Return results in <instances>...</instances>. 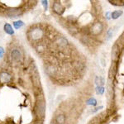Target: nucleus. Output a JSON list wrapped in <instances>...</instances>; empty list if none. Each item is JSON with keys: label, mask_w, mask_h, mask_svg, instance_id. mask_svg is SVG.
<instances>
[{"label": "nucleus", "mask_w": 124, "mask_h": 124, "mask_svg": "<svg viewBox=\"0 0 124 124\" xmlns=\"http://www.w3.org/2000/svg\"><path fill=\"white\" fill-rule=\"evenodd\" d=\"M46 113V103L43 99H40L37 102L36 106V113L39 117H43Z\"/></svg>", "instance_id": "1"}, {"label": "nucleus", "mask_w": 124, "mask_h": 124, "mask_svg": "<svg viewBox=\"0 0 124 124\" xmlns=\"http://www.w3.org/2000/svg\"><path fill=\"white\" fill-rule=\"evenodd\" d=\"M43 30L41 28H39V27H37V28H34L28 32L29 37H31V39L34 40V41H37V40H39L40 38H41L43 36Z\"/></svg>", "instance_id": "2"}, {"label": "nucleus", "mask_w": 124, "mask_h": 124, "mask_svg": "<svg viewBox=\"0 0 124 124\" xmlns=\"http://www.w3.org/2000/svg\"><path fill=\"white\" fill-rule=\"evenodd\" d=\"M11 58L13 61L18 62L22 60V53L17 49H13L11 51Z\"/></svg>", "instance_id": "3"}, {"label": "nucleus", "mask_w": 124, "mask_h": 124, "mask_svg": "<svg viewBox=\"0 0 124 124\" xmlns=\"http://www.w3.org/2000/svg\"><path fill=\"white\" fill-rule=\"evenodd\" d=\"M11 80V75L7 72H1L0 73V83L6 84Z\"/></svg>", "instance_id": "4"}, {"label": "nucleus", "mask_w": 124, "mask_h": 124, "mask_svg": "<svg viewBox=\"0 0 124 124\" xmlns=\"http://www.w3.org/2000/svg\"><path fill=\"white\" fill-rule=\"evenodd\" d=\"M21 14V10L18 9H10L7 12V16H8L9 17H18Z\"/></svg>", "instance_id": "5"}, {"label": "nucleus", "mask_w": 124, "mask_h": 124, "mask_svg": "<svg viewBox=\"0 0 124 124\" xmlns=\"http://www.w3.org/2000/svg\"><path fill=\"white\" fill-rule=\"evenodd\" d=\"M46 72L48 75H54L56 73V68L53 65H46Z\"/></svg>", "instance_id": "6"}, {"label": "nucleus", "mask_w": 124, "mask_h": 124, "mask_svg": "<svg viewBox=\"0 0 124 124\" xmlns=\"http://www.w3.org/2000/svg\"><path fill=\"white\" fill-rule=\"evenodd\" d=\"M52 8L55 13H56L57 14H61L64 11V8L62 7V5L59 3H55L52 6Z\"/></svg>", "instance_id": "7"}, {"label": "nucleus", "mask_w": 124, "mask_h": 124, "mask_svg": "<svg viewBox=\"0 0 124 124\" xmlns=\"http://www.w3.org/2000/svg\"><path fill=\"white\" fill-rule=\"evenodd\" d=\"M103 29V27H102L101 23H96L95 25H93V27H92V32L93 34H99Z\"/></svg>", "instance_id": "8"}, {"label": "nucleus", "mask_w": 124, "mask_h": 124, "mask_svg": "<svg viewBox=\"0 0 124 124\" xmlns=\"http://www.w3.org/2000/svg\"><path fill=\"white\" fill-rule=\"evenodd\" d=\"M67 43H68L67 40L65 38H64V37H60V38H58L56 40V44L59 46L65 47V46H66Z\"/></svg>", "instance_id": "9"}, {"label": "nucleus", "mask_w": 124, "mask_h": 124, "mask_svg": "<svg viewBox=\"0 0 124 124\" xmlns=\"http://www.w3.org/2000/svg\"><path fill=\"white\" fill-rule=\"evenodd\" d=\"M4 31L7 34H9V35H13L14 33V31H13V27H11V25L8 23H6L4 25Z\"/></svg>", "instance_id": "10"}, {"label": "nucleus", "mask_w": 124, "mask_h": 124, "mask_svg": "<svg viewBox=\"0 0 124 124\" xmlns=\"http://www.w3.org/2000/svg\"><path fill=\"white\" fill-rule=\"evenodd\" d=\"M32 79H33V84L35 86H39L40 85V76L38 75V73H36V74H33V76H32Z\"/></svg>", "instance_id": "11"}, {"label": "nucleus", "mask_w": 124, "mask_h": 124, "mask_svg": "<svg viewBox=\"0 0 124 124\" xmlns=\"http://www.w3.org/2000/svg\"><path fill=\"white\" fill-rule=\"evenodd\" d=\"M94 82L97 86H103L104 85V79H103V77H100V76H96Z\"/></svg>", "instance_id": "12"}, {"label": "nucleus", "mask_w": 124, "mask_h": 124, "mask_svg": "<svg viewBox=\"0 0 124 124\" xmlns=\"http://www.w3.org/2000/svg\"><path fill=\"white\" fill-rule=\"evenodd\" d=\"M55 121H56L57 124H64L65 122V116L63 114H60L58 115L56 117V118H55Z\"/></svg>", "instance_id": "13"}, {"label": "nucleus", "mask_w": 124, "mask_h": 124, "mask_svg": "<svg viewBox=\"0 0 124 124\" xmlns=\"http://www.w3.org/2000/svg\"><path fill=\"white\" fill-rule=\"evenodd\" d=\"M122 14H123V12L122 11H115L111 13V17L113 19H117V18H118Z\"/></svg>", "instance_id": "14"}, {"label": "nucleus", "mask_w": 124, "mask_h": 124, "mask_svg": "<svg viewBox=\"0 0 124 124\" xmlns=\"http://www.w3.org/2000/svg\"><path fill=\"white\" fill-rule=\"evenodd\" d=\"M23 25H24V23H23V22H22V21H16L13 23V26H14V27L16 29H19L20 27H22Z\"/></svg>", "instance_id": "15"}, {"label": "nucleus", "mask_w": 124, "mask_h": 124, "mask_svg": "<svg viewBox=\"0 0 124 124\" xmlns=\"http://www.w3.org/2000/svg\"><path fill=\"white\" fill-rule=\"evenodd\" d=\"M104 92V88L103 86H97L96 87V93L97 94H103Z\"/></svg>", "instance_id": "16"}, {"label": "nucleus", "mask_w": 124, "mask_h": 124, "mask_svg": "<svg viewBox=\"0 0 124 124\" xmlns=\"http://www.w3.org/2000/svg\"><path fill=\"white\" fill-rule=\"evenodd\" d=\"M86 103L89 105H93V106H95L97 104V101H96L95 99H93V98H91V99H89V100L86 101Z\"/></svg>", "instance_id": "17"}, {"label": "nucleus", "mask_w": 124, "mask_h": 124, "mask_svg": "<svg viewBox=\"0 0 124 124\" xmlns=\"http://www.w3.org/2000/svg\"><path fill=\"white\" fill-rule=\"evenodd\" d=\"M107 35H108V40H109L110 38H111L112 37H113V30L112 29H109L108 31H107Z\"/></svg>", "instance_id": "18"}, {"label": "nucleus", "mask_w": 124, "mask_h": 124, "mask_svg": "<svg viewBox=\"0 0 124 124\" xmlns=\"http://www.w3.org/2000/svg\"><path fill=\"white\" fill-rule=\"evenodd\" d=\"M41 3H42V5L44 6V8H45V10L47 9V5H48V2L47 1H41Z\"/></svg>", "instance_id": "19"}, {"label": "nucleus", "mask_w": 124, "mask_h": 124, "mask_svg": "<svg viewBox=\"0 0 124 124\" xmlns=\"http://www.w3.org/2000/svg\"><path fill=\"white\" fill-rule=\"evenodd\" d=\"M3 54H4V50H3V47L0 46V58L3 57Z\"/></svg>", "instance_id": "20"}, {"label": "nucleus", "mask_w": 124, "mask_h": 124, "mask_svg": "<svg viewBox=\"0 0 124 124\" xmlns=\"http://www.w3.org/2000/svg\"><path fill=\"white\" fill-rule=\"evenodd\" d=\"M110 15H111V13H110L109 12H108V13H106V16H107V17H107V19H110V18H111V17H110Z\"/></svg>", "instance_id": "21"}, {"label": "nucleus", "mask_w": 124, "mask_h": 124, "mask_svg": "<svg viewBox=\"0 0 124 124\" xmlns=\"http://www.w3.org/2000/svg\"><path fill=\"white\" fill-rule=\"evenodd\" d=\"M51 124H54V123H51Z\"/></svg>", "instance_id": "22"}]
</instances>
